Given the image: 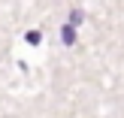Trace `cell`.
Wrapping results in <instances>:
<instances>
[{"label": "cell", "mask_w": 124, "mask_h": 118, "mask_svg": "<svg viewBox=\"0 0 124 118\" xmlns=\"http://www.w3.org/2000/svg\"><path fill=\"white\" fill-rule=\"evenodd\" d=\"M61 36H64V42H67V46H73V42H76V33H73V27H70V24H64Z\"/></svg>", "instance_id": "1"}, {"label": "cell", "mask_w": 124, "mask_h": 118, "mask_svg": "<svg viewBox=\"0 0 124 118\" xmlns=\"http://www.w3.org/2000/svg\"><path fill=\"white\" fill-rule=\"evenodd\" d=\"M27 42H30V46H39V42H42V33H39V30H27Z\"/></svg>", "instance_id": "2"}, {"label": "cell", "mask_w": 124, "mask_h": 118, "mask_svg": "<svg viewBox=\"0 0 124 118\" xmlns=\"http://www.w3.org/2000/svg\"><path fill=\"white\" fill-rule=\"evenodd\" d=\"M76 24H82V9H73L70 12V27H76Z\"/></svg>", "instance_id": "3"}]
</instances>
